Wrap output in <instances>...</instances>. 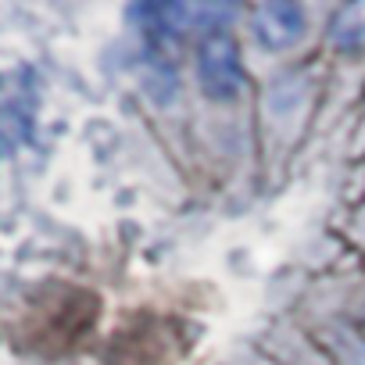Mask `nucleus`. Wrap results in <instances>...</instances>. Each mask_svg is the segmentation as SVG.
Returning <instances> with one entry per match:
<instances>
[{"label":"nucleus","instance_id":"1","mask_svg":"<svg viewBox=\"0 0 365 365\" xmlns=\"http://www.w3.org/2000/svg\"><path fill=\"white\" fill-rule=\"evenodd\" d=\"M197 83L205 90L208 101L219 104H233L244 93V61H240V47L226 36V33H212L201 40L197 47Z\"/></svg>","mask_w":365,"mask_h":365},{"label":"nucleus","instance_id":"2","mask_svg":"<svg viewBox=\"0 0 365 365\" xmlns=\"http://www.w3.org/2000/svg\"><path fill=\"white\" fill-rule=\"evenodd\" d=\"M304 29L308 19L301 4H258L251 19V33L265 51H290L294 43H301Z\"/></svg>","mask_w":365,"mask_h":365},{"label":"nucleus","instance_id":"3","mask_svg":"<svg viewBox=\"0 0 365 365\" xmlns=\"http://www.w3.org/2000/svg\"><path fill=\"white\" fill-rule=\"evenodd\" d=\"M329 43L336 51H358L365 47V4H347L336 11L329 26Z\"/></svg>","mask_w":365,"mask_h":365},{"label":"nucleus","instance_id":"4","mask_svg":"<svg viewBox=\"0 0 365 365\" xmlns=\"http://www.w3.org/2000/svg\"><path fill=\"white\" fill-rule=\"evenodd\" d=\"M361 237H365V215H361Z\"/></svg>","mask_w":365,"mask_h":365}]
</instances>
